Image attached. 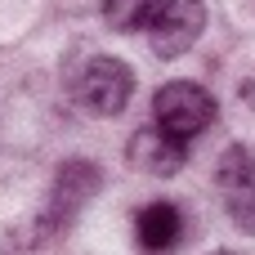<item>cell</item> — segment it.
I'll list each match as a JSON object with an SVG mask.
<instances>
[{
    "label": "cell",
    "instance_id": "6da1fadb",
    "mask_svg": "<svg viewBox=\"0 0 255 255\" xmlns=\"http://www.w3.org/2000/svg\"><path fill=\"white\" fill-rule=\"evenodd\" d=\"M99 193V166L94 161H63L54 170V184L40 202V211L27 220V229L18 233V247H45L58 233L72 229V220L85 211V202Z\"/></svg>",
    "mask_w": 255,
    "mask_h": 255
},
{
    "label": "cell",
    "instance_id": "7a4b0ae2",
    "mask_svg": "<svg viewBox=\"0 0 255 255\" xmlns=\"http://www.w3.org/2000/svg\"><path fill=\"white\" fill-rule=\"evenodd\" d=\"M130 94H134V72L112 54H94L72 72V99L90 117H117L130 103Z\"/></svg>",
    "mask_w": 255,
    "mask_h": 255
},
{
    "label": "cell",
    "instance_id": "3957f363",
    "mask_svg": "<svg viewBox=\"0 0 255 255\" xmlns=\"http://www.w3.org/2000/svg\"><path fill=\"white\" fill-rule=\"evenodd\" d=\"M139 31L148 36V49L157 58H179L206 31V0H148Z\"/></svg>",
    "mask_w": 255,
    "mask_h": 255
},
{
    "label": "cell",
    "instance_id": "277c9868",
    "mask_svg": "<svg viewBox=\"0 0 255 255\" xmlns=\"http://www.w3.org/2000/svg\"><path fill=\"white\" fill-rule=\"evenodd\" d=\"M211 121H215V99L193 81H170L152 99V126L184 143H193L202 130H211Z\"/></svg>",
    "mask_w": 255,
    "mask_h": 255
},
{
    "label": "cell",
    "instance_id": "5b68a950",
    "mask_svg": "<svg viewBox=\"0 0 255 255\" xmlns=\"http://www.w3.org/2000/svg\"><path fill=\"white\" fill-rule=\"evenodd\" d=\"M215 184H220V202L229 220L242 233H255V148L233 143L215 166Z\"/></svg>",
    "mask_w": 255,
    "mask_h": 255
},
{
    "label": "cell",
    "instance_id": "8992f818",
    "mask_svg": "<svg viewBox=\"0 0 255 255\" xmlns=\"http://www.w3.org/2000/svg\"><path fill=\"white\" fill-rule=\"evenodd\" d=\"M130 166L134 170H143V175H175L184 161H188V143L184 139H175V134H166V130H157V126H143V130H134L130 134Z\"/></svg>",
    "mask_w": 255,
    "mask_h": 255
},
{
    "label": "cell",
    "instance_id": "52a82bcc",
    "mask_svg": "<svg viewBox=\"0 0 255 255\" xmlns=\"http://www.w3.org/2000/svg\"><path fill=\"white\" fill-rule=\"evenodd\" d=\"M134 233H139V247L143 251H170L184 238V215L170 202H148L139 211V220H134Z\"/></svg>",
    "mask_w": 255,
    "mask_h": 255
},
{
    "label": "cell",
    "instance_id": "ba28073f",
    "mask_svg": "<svg viewBox=\"0 0 255 255\" xmlns=\"http://www.w3.org/2000/svg\"><path fill=\"white\" fill-rule=\"evenodd\" d=\"M148 13V0H103V22L112 31H139Z\"/></svg>",
    "mask_w": 255,
    "mask_h": 255
},
{
    "label": "cell",
    "instance_id": "9c48e42d",
    "mask_svg": "<svg viewBox=\"0 0 255 255\" xmlns=\"http://www.w3.org/2000/svg\"><path fill=\"white\" fill-rule=\"evenodd\" d=\"M211 255H255V251H211Z\"/></svg>",
    "mask_w": 255,
    "mask_h": 255
}]
</instances>
